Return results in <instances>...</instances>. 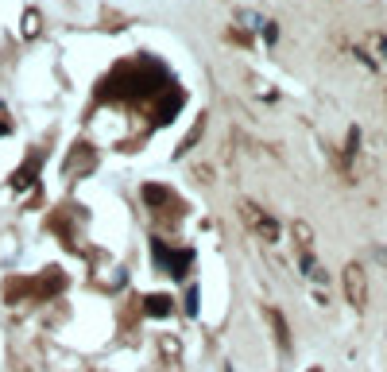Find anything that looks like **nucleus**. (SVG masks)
I'll use <instances>...</instances> for the list:
<instances>
[{"label":"nucleus","instance_id":"nucleus-9","mask_svg":"<svg viewBox=\"0 0 387 372\" xmlns=\"http://www.w3.org/2000/svg\"><path fill=\"white\" fill-rule=\"evenodd\" d=\"M0 136H8V120H0Z\"/></svg>","mask_w":387,"mask_h":372},{"label":"nucleus","instance_id":"nucleus-3","mask_svg":"<svg viewBox=\"0 0 387 372\" xmlns=\"http://www.w3.org/2000/svg\"><path fill=\"white\" fill-rule=\"evenodd\" d=\"M190 260H194V252H190V248H183V252H178V256H171V248L155 244V264H163V268H171V271H175V276H183V271H186V264H190Z\"/></svg>","mask_w":387,"mask_h":372},{"label":"nucleus","instance_id":"nucleus-1","mask_svg":"<svg viewBox=\"0 0 387 372\" xmlns=\"http://www.w3.org/2000/svg\"><path fill=\"white\" fill-rule=\"evenodd\" d=\"M345 299L357 310L368 307V279H364V268H360V264H349V268H345Z\"/></svg>","mask_w":387,"mask_h":372},{"label":"nucleus","instance_id":"nucleus-7","mask_svg":"<svg viewBox=\"0 0 387 372\" xmlns=\"http://www.w3.org/2000/svg\"><path fill=\"white\" fill-rule=\"evenodd\" d=\"M59 287H62V279H59V276H54V271H51V276H47V283L39 287L35 295H54V291H59Z\"/></svg>","mask_w":387,"mask_h":372},{"label":"nucleus","instance_id":"nucleus-8","mask_svg":"<svg viewBox=\"0 0 387 372\" xmlns=\"http://www.w3.org/2000/svg\"><path fill=\"white\" fill-rule=\"evenodd\" d=\"M23 28H28V35H35V28H39V16H35V12H28V20H23Z\"/></svg>","mask_w":387,"mask_h":372},{"label":"nucleus","instance_id":"nucleus-4","mask_svg":"<svg viewBox=\"0 0 387 372\" xmlns=\"http://www.w3.org/2000/svg\"><path fill=\"white\" fill-rule=\"evenodd\" d=\"M171 307H175V303H171V295H147V299H144V310L151 314V318H167Z\"/></svg>","mask_w":387,"mask_h":372},{"label":"nucleus","instance_id":"nucleus-5","mask_svg":"<svg viewBox=\"0 0 387 372\" xmlns=\"http://www.w3.org/2000/svg\"><path fill=\"white\" fill-rule=\"evenodd\" d=\"M267 318H271V329H275L279 345H283V349H291V334H287V322L279 318V310H267Z\"/></svg>","mask_w":387,"mask_h":372},{"label":"nucleus","instance_id":"nucleus-10","mask_svg":"<svg viewBox=\"0 0 387 372\" xmlns=\"http://www.w3.org/2000/svg\"><path fill=\"white\" fill-rule=\"evenodd\" d=\"M310 372H322V368H310Z\"/></svg>","mask_w":387,"mask_h":372},{"label":"nucleus","instance_id":"nucleus-2","mask_svg":"<svg viewBox=\"0 0 387 372\" xmlns=\"http://www.w3.org/2000/svg\"><path fill=\"white\" fill-rule=\"evenodd\" d=\"M241 213H244V221H248V225L256 229L263 241H279V225H275V221H271L267 213L260 210V205H248V202H244V205H241Z\"/></svg>","mask_w":387,"mask_h":372},{"label":"nucleus","instance_id":"nucleus-6","mask_svg":"<svg viewBox=\"0 0 387 372\" xmlns=\"http://www.w3.org/2000/svg\"><path fill=\"white\" fill-rule=\"evenodd\" d=\"M144 202H147V205H167V202H171V190H167V186H147V190H144Z\"/></svg>","mask_w":387,"mask_h":372}]
</instances>
